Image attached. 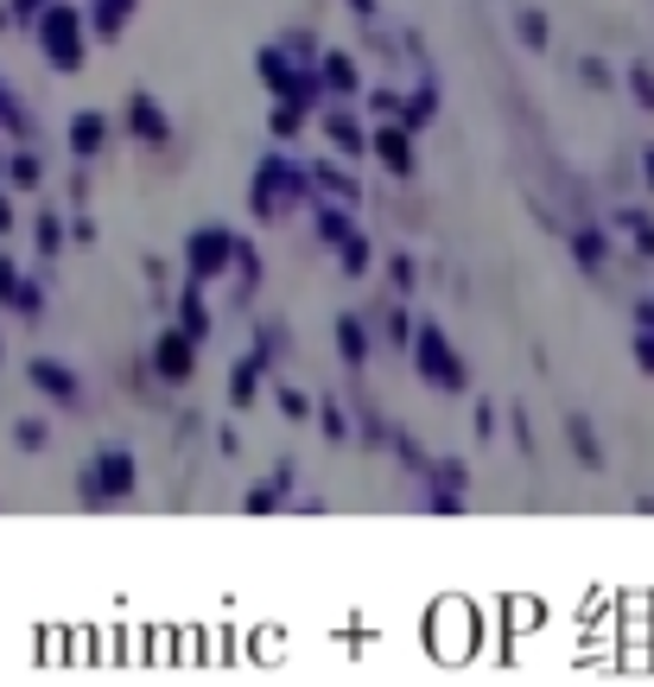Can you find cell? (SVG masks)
Wrapping results in <instances>:
<instances>
[{
  "mask_svg": "<svg viewBox=\"0 0 654 687\" xmlns=\"http://www.w3.org/2000/svg\"><path fill=\"white\" fill-rule=\"evenodd\" d=\"M32 382H39L57 407H83V376H76L71 363H57V356H39V363H32Z\"/></svg>",
  "mask_w": 654,
  "mask_h": 687,
  "instance_id": "obj_9",
  "label": "cell"
},
{
  "mask_svg": "<svg viewBox=\"0 0 654 687\" xmlns=\"http://www.w3.org/2000/svg\"><path fill=\"white\" fill-rule=\"evenodd\" d=\"M388 274H394V287H413L420 268H413V254H394V261H388Z\"/></svg>",
  "mask_w": 654,
  "mask_h": 687,
  "instance_id": "obj_38",
  "label": "cell"
},
{
  "mask_svg": "<svg viewBox=\"0 0 654 687\" xmlns=\"http://www.w3.org/2000/svg\"><path fill=\"white\" fill-rule=\"evenodd\" d=\"M134 483H140V465H134V452L108 446V452L89 458V471L76 478V490H83V503H122V497H134Z\"/></svg>",
  "mask_w": 654,
  "mask_h": 687,
  "instance_id": "obj_4",
  "label": "cell"
},
{
  "mask_svg": "<svg viewBox=\"0 0 654 687\" xmlns=\"http://www.w3.org/2000/svg\"><path fill=\"white\" fill-rule=\"evenodd\" d=\"M515 32H521V45L528 51H547V39H553V25H547L540 7H521V13H515Z\"/></svg>",
  "mask_w": 654,
  "mask_h": 687,
  "instance_id": "obj_26",
  "label": "cell"
},
{
  "mask_svg": "<svg viewBox=\"0 0 654 687\" xmlns=\"http://www.w3.org/2000/svg\"><path fill=\"white\" fill-rule=\"evenodd\" d=\"M229 268H242V280H235V300H249L254 287H261V254H254L249 236H235V254H229Z\"/></svg>",
  "mask_w": 654,
  "mask_h": 687,
  "instance_id": "obj_23",
  "label": "cell"
},
{
  "mask_svg": "<svg viewBox=\"0 0 654 687\" xmlns=\"http://www.w3.org/2000/svg\"><path fill=\"white\" fill-rule=\"evenodd\" d=\"M413 363H420V376L432 382V388H445V395H464L471 388V369H464V356H457V344L439 331V319H426V325H413Z\"/></svg>",
  "mask_w": 654,
  "mask_h": 687,
  "instance_id": "obj_2",
  "label": "cell"
},
{
  "mask_svg": "<svg viewBox=\"0 0 654 687\" xmlns=\"http://www.w3.org/2000/svg\"><path fill=\"white\" fill-rule=\"evenodd\" d=\"M32 7H51V0H20V13H25V20H32Z\"/></svg>",
  "mask_w": 654,
  "mask_h": 687,
  "instance_id": "obj_47",
  "label": "cell"
},
{
  "mask_svg": "<svg viewBox=\"0 0 654 687\" xmlns=\"http://www.w3.org/2000/svg\"><path fill=\"white\" fill-rule=\"evenodd\" d=\"M13 439H20V446H45V420H20Z\"/></svg>",
  "mask_w": 654,
  "mask_h": 687,
  "instance_id": "obj_40",
  "label": "cell"
},
{
  "mask_svg": "<svg viewBox=\"0 0 654 687\" xmlns=\"http://www.w3.org/2000/svg\"><path fill=\"white\" fill-rule=\"evenodd\" d=\"M350 13L356 20H376V0H350Z\"/></svg>",
  "mask_w": 654,
  "mask_h": 687,
  "instance_id": "obj_45",
  "label": "cell"
},
{
  "mask_svg": "<svg viewBox=\"0 0 654 687\" xmlns=\"http://www.w3.org/2000/svg\"><path fill=\"white\" fill-rule=\"evenodd\" d=\"M0 300H13L25 319H39V305H45V300H39V287H25V280H20L13 261H0Z\"/></svg>",
  "mask_w": 654,
  "mask_h": 687,
  "instance_id": "obj_21",
  "label": "cell"
},
{
  "mask_svg": "<svg viewBox=\"0 0 654 687\" xmlns=\"http://www.w3.org/2000/svg\"><path fill=\"white\" fill-rule=\"evenodd\" d=\"M7 223H13V217H7V204H0V229H7Z\"/></svg>",
  "mask_w": 654,
  "mask_h": 687,
  "instance_id": "obj_48",
  "label": "cell"
},
{
  "mask_svg": "<svg viewBox=\"0 0 654 687\" xmlns=\"http://www.w3.org/2000/svg\"><path fill=\"white\" fill-rule=\"evenodd\" d=\"M191 369H198V344L184 337V331H159V344H152V376L159 382H191Z\"/></svg>",
  "mask_w": 654,
  "mask_h": 687,
  "instance_id": "obj_7",
  "label": "cell"
},
{
  "mask_svg": "<svg viewBox=\"0 0 654 687\" xmlns=\"http://www.w3.org/2000/svg\"><path fill=\"white\" fill-rule=\"evenodd\" d=\"M635 331H654V300L635 305Z\"/></svg>",
  "mask_w": 654,
  "mask_h": 687,
  "instance_id": "obj_44",
  "label": "cell"
},
{
  "mask_svg": "<svg viewBox=\"0 0 654 687\" xmlns=\"http://www.w3.org/2000/svg\"><path fill=\"white\" fill-rule=\"evenodd\" d=\"M471 420H477V439H496V427H503V420H496V407H489V402H477V414H471Z\"/></svg>",
  "mask_w": 654,
  "mask_h": 687,
  "instance_id": "obj_39",
  "label": "cell"
},
{
  "mask_svg": "<svg viewBox=\"0 0 654 687\" xmlns=\"http://www.w3.org/2000/svg\"><path fill=\"white\" fill-rule=\"evenodd\" d=\"M102 140H108V115L83 108V115L71 122V153H76V159H96V153H102Z\"/></svg>",
  "mask_w": 654,
  "mask_h": 687,
  "instance_id": "obj_16",
  "label": "cell"
},
{
  "mask_svg": "<svg viewBox=\"0 0 654 687\" xmlns=\"http://www.w3.org/2000/svg\"><path fill=\"white\" fill-rule=\"evenodd\" d=\"M122 122H127V134H134V140H147V147H166V140H172V115H166L159 96H147V90H134V96H127Z\"/></svg>",
  "mask_w": 654,
  "mask_h": 687,
  "instance_id": "obj_6",
  "label": "cell"
},
{
  "mask_svg": "<svg viewBox=\"0 0 654 687\" xmlns=\"http://www.w3.org/2000/svg\"><path fill=\"white\" fill-rule=\"evenodd\" d=\"M426 509H432V516H464V497H457V490H432Z\"/></svg>",
  "mask_w": 654,
  "mask_h": 687,
  "instance_id": "obj_35",
  "label": "cell"
},
{
  "mask_svg": "<svg viewBox=\"0 0 654 687\" xmlns=\"http://www.w3.org/2000/svg\"><path fill=\"white\" fill-rule=\"evenodd\" d=\"M312 198V178H305L299 159H279V153H267V159H254V185H249V210L261 217V223H279L293 204Z\"/></svg>",
  "mask_w": 654,
  "mask_h": 687,
  "instance_id": "obj_1",
  "label": "cell"
},
{
  "mask_svg": "<svg viewBox=\"0 0 654 687\" xmlns=\"http://www.w3.org/2000/svg\"><path fill=\"white\" fill-rule=\"evenodd\" d=\"M318 83H325L330 96H362V71H356L350 51H325L318 58Z\"/></svg>",
  "mask_w": 654,
  "mask_h": 687,
  "instance_id": "obj_11",
  "label": "cell"
},
{
  "mask_svg": "<svg viewBox=\"0 0 654 687\" xmlns=\"http://www.w3.org/2000/svg\"><path fill=\"white\" fill-rule=\"evenodd\" d=\"M566 446L579 452V465L604 471V446H598V433H591V420H584V414H566Z\"/></svg>",
  "mask_w": 654,
  "mask_h": 687,
  "instance_id": "obj_19",
  "label": "cell"
},
{
  "mask_svg": "<svg viewBox=\"0 0 654 687\" xmlns=\"http://www.w3.org/2000/svg\"><path fill=\"white\" fill-rule=\"evenodd\" d=\"M57 242H64V229H57V223H51V217H45V223H39V249H57Z\"/></svg>",
  "mask_w": 654,
  "mask_h": 687,
  "instance_id": "obj_42",
  "label": "cell"
},
{
  "mask_svg": "<svg viewBox=\"0 0 654 687\" xmlns=\"http://www.w3.org/2000/svg\"><path fill=\"white\" fill-rule=\"evenodd\" d=\"M178 331L191 337V344H203L210 337V305H203V293L184 280V293H178Z\"/></svg>",
  "mask_w": 654,
  "mask_h": 687,
  "instance_id": "obj_17",
  "label": "cell"
},
{
  "mask_svg": "<svg viewBox=\"0 0 654 687\" xmlns=\"http://www.w3.org/2000/svg\"><path fill=\"white\" fill-rule=\"evenodd\" d=\"M362 102H369L376 122H394V115H401V90H362Z\"/></svg>",
  "mask_w": 654,
  "mask_h": 687,
  "instance_id": "obj_29",
  "label": "cell"
},
{
  "mask_svg": "<svg viewBox=\"0 0 654 687\" xmlns=\"http://www.w3.org/2000/svg\"><path fill=\"white\" fill-rule=\"evenodd\" d=\"M623 83H630V96L642 102V108H654V71H648V64H630V71H623Z\"/></svg>",
  "mask_w": 654,
  "mask_h": 687,
  "instance_id": "obj_32",
  "label": "cell"
},
{
  "mask_svg": "<svg viewBox=\"0 0 654 687\" xmlns=\"http://www.w3.org/2000/svg\"><path fill=\"white\" fill-rule=\"evenodd\" d=\"M279 414H286V420H312V395H299V388H279Z\"/></svg>",
  "mask_w": 654,
  "mask_h": 687,
  "instance_id": "obj_34",
  "label": "cell"
},
{
  "mask_svg": "<svg viewBox=\"0 0 654 687\" xmlns=\"http://www.w3.org/2000/svg\"><path fill=\"white\" fill-rule=\"evenodd\" d=\"M572 254H579V268H584V274H604V268H610V242H604V229H572Z\"/></svg>",
  "mask_w": 654,
  "mask_h": 687,
  "instance_id": "obj_20",
  "label": "cell"
},
{
  "mask_svg": "<svg viewBox=\"0 0 654 687\" xmlns=\"http://www.w3.org/2000/svg\"><path fill=\"white\" fill-rule=\"evenodd\" d=\"M305 178H312V191H325V198H337V204H356V178L337 173L330 159H312V166H305Z\"/></svg>",
  "mask_w": 654,
  "mask_h": 687,
  "instance_id": "obj_18",
  "label": "cell"
},
{
  "mask_svg": "<svg viewBox=\"0 0 654 687\" xmlns=\"http://www.w3.org/2000/svg\"><path fill=\"white\" fill-rule=\"evenodd\" d=\"M305 102H293V96H274V115H267V127H274V140H299V127H305Z\"/></svg>",
  "mask_w": 654,
  "mask_h": 687,
  "instance_id": "obj_22",
  "label": "cell"
},
{
  "mask_svg": "<svg viewBox=\"0 0 654 687\" xmlns=\"http://www.w3.org/2000/svg\"><path fill=\"white\" fill-rule=\"evenodd\" d=\"M7 178H13V185H39V159H32V153H20V159L7 166Z\"/></svg>",
  "mask_w": 654,
  "mask_h": 687,
  "instance_id": "obj_36",
  "label": "cell"
},
{
  "mask_svg": "<svg viewBox=\"0 0 654 687\" xmlns=\"http://www.w3.org/2000/svg\"><path fill=\"white\" fill-rule=\"evenodd\" d=\"M388 337H394V344H407V337H413V319H407V312H388Z\"/></svg>",
  "mask_w": 654,
  "mask_h": 687,
  "instance_id": "obj_41",
  "label": "cell"
},
{
  "mask_svg": "<svg viewBox=\"0 0 654 687\" xmlns=\"http://www.w3.org/2000/svg\"><path fill=\"white\" fill-rule=\"evenodd\" d=\"M616 229H630V236H635V249L654 254V223L642 217V210H616Z\"/></svg>",
  "mask_w": 654,
  "mask_h": 687,
  "instance_id": "obj_28",
  "label": "cell"
},
{
  "mask_svg": "<svg viewBox=\"0 0 654 687\" xmlns=\"http://www.w3.org/2000/svg\"><path fill=\"white\" fill-rule=\"evenodd\" d=\"M426 471L439 478V490H457V497L471 490V465H464V458H439V465H426Z\"/></svg>",
  "mask_w": 654,
  "mask_h": 687,
  "instance_id": "obj_27",
  "label": "cell"
},
{
  "mask_svg": "<svg viewBox=\"0 0 654 687\" xmlns=\"http://www.w3.org/2000/svg\"><path fill=\"white\" fill-rule=\"evenodd\" d=\"M369 153H376L394 178H413V134H407L401 122H381L376 134H369Z\"/></svg>",
  "mask_w": 654,
  "mask_h": 687,
  "instance_id": "obj_8",
  "label": "cell"
},
{
  "mask_svg": "<svg viewBox=\"0 0 654 687\" xmlns=\"http://www.w3.org/2000/svg\"><path fill=\"white\" fill-rule=\"evenodd\" d=\"M261 376H267V356L249 351L242 363H235V369H229V402H235V407H249L254 395H261Z\"/></svg>",
  "mask_w": 654,
  "mask_h": 687,
  "instance_id": "obj_15",
  "label": "cell"
},
{
  "mask_svg": "<svg viewBox=\"0 0 654 687\" xmlns=\"http://www.w3.org/2000/svg\"><path fill=\"white\" fill-rule=\"evenodd\" d=\"M312 414H318V427H325V439H350V414H344V407H337V402L312 407Z\"/></svg>",
  "mask_w": 654,
  "mask_h": 687,
  "instance_id": "obj_31",
  "label": "cell"
},
{
  "mask_svg": "<svg viewBox=\"0 0 654 687\" xmlns=\"http://www.w3.org/2000/svg\"><path fill=\"white\" fill-rule=\"evenodd\" d=\"M635 369L654 376V331H635Z\"/></svg>",
  "mask_w": 654,
  "mask_h": 687,
  "instance_id": "obj_37",
  "label": "cell"
},
{
  "mask_svg": "<svg viewBox=\"0 0 654 687\" xmlns=\"http://www.w3.org/2000/svg\"><path fill=\"white\" fill-rule=\"evenodd\" d=\"M229 254H235V229L223 223H203L184 236V280L191 287H210L217 274H229Z\"/></svg>",
  "mask_w": 654,
  "mask_h": 687,
  "instance_id": "obj_5",
  "label": "cell"
},
{
  "mask_svg": "<svg viewBox=\"0 0 654 687\" xmlns=\"http://www.w3.org/2000/svg\"><path fill=\"white\" fill-rule=\"evenodd\" d=\"M286 344H293V331H286V325H274V319H261V344H254V351H261L267 363H274V356L286 351Z\"/></svg>",
  "mask_w": 654,
  "mask_h": 687,
  "instance_id": "obj_30",
  "label": "cell"
},
{
  "mask_svg": "<svg viewBox=\"0 0 654 687\" xmlns=\"http://www.w3.org/2000/svg\"><path fill=\"white\" fill-rule=\"evenodd\" d=\"M318 127H325V140H330L337 153H350V159H362V153H369V134H362V122H356V115H344V108H330Z\"/></svg>",
  "mask_w": 654,
  "mask_h": 687,
  "instance_id": "obj_13",
  "label": "cell"
},
{
  "mask_svg": "<svg viewBox=\"0 0 654 687\" xmlns=\"http://www.w3.org/2000/svg\"><path fill=\"white\" fill-rule=\"evenodd\" d=\"M350 229H356V223H350V204H337V198L318 204V242H330V249H337Z\"/></svg>",
  "mask_w": 654,
  "mask_h": 687,
  "instance_id": "obj_24",
  "label": "cell"
},
{
  "mask_svg": "<svg viewBox=\"0 0 654 687\" xmlns=\"http://www.w3.org/2000/svg\"><path fill=\"white\" fill-rule=\"evenodd\" d=\"M330 337H337V351H344V363H350V369H362V363H369V331H362V319H356V312H337V319H330Z\"/></svg>",
  "mask_w": 654,
  "mask_h": 687,
  "instance_id": "obj_14",
  "label": "cell"
},
{
  "mask_svg": "<svg viewBox=\"0 0 654 687\" xmlns=\"http://www.w3.org/2000/svg\"><path fill=\"white\" fill-rule=\"evenodd\" d=\"M134 13H140V0H89V13H83V20H89V32H96V39H108V45H115L127 25H134Z\"/></svg>",
  "mask_w": 654,
  "mask_h": 687,
  "instance_id": "obj_10",
  "label": "cell"
},
{
  "mask_svg": "<svg viewBox=\"0 0 654 687\" xmlns=\"http://www.w3.org/2000/svg\"><path fill=\"white\" fill-rule=\"evenodd\" d=\"M242 509H249V516H274L279 490H274V483H261V490H249V497H242Z\"/></svg>",
  "mask_w": 654,
  "mask_h": 687,
  "instance_id": "obj_33",
  "label": "cell"
},
{
  "mask_svg": "<svg viewBox=\"0 0 654 687\" xmlns=\"http://www.w3.org/2000/svg\"><path fill=\"white\" fill-rule=\"evenodd\" d=\"M584 83H591V90H604V83H610V71L598 64V58H584Z\"/></svg>",
  "mask_w": 654,
  "mask_h": 687,
  "instance_id": "obj_43",
  "label": "cell"
},
{
  "mask_svg": "<svg viewBox=\"0 0 654 687\" xmlns=\"http://www.w3.org/2000/svg\"><path fill=\"white\" fill-rule=\"evenodd\" d=\"M39 45L57 71H83V58H89V20H83V7H64V0H51L45 13H39Z\"/></svg>",
  "mask_w": 654,
  "mask_h": 687,
  "instance_id": "obj_3",
  "label": "cell"
},
{
  "mask_svg": "<svg viewBox=\"0 0 654 687\" xmlns=\"http://www.w3.org/2000/svg\"><path fill=\"white\" fill-rule=\"evenodd\" d=\"M337 261H344V274H350V280H362V274H369V261H376L369 236H356V229H350V236L337 242Z\"/></svg>",
  "mask_w": 654,
  "mask_h": 687,
  "instance_id": "obj_25",
  "label": "cell"
},
{
  "mask_svg": "<svg viewBox=\"0 0 654 687\" xmlns=\"http://www.w3.org/2000/svg\"><path fill=\"white\" fill-rule=\"evenodd\" d=\"M394 122L407 127V134H426L432 122H439V83H420L413 96H401V115Z\"/></svg>",
  "mask_w": 654,
  "mask_h": 687,
  "instance_id": "obj_12",
  "label": "cell"
},
{
  "mask_svg": "<svg viewBox=\"0 0 654 687\" xmlns=\"http://www.w3.org/2000/svg\"><path fill=\"white\" fill-rule=\"evenodd\" d=\"M642 178H648V191H654V147L642 153Z\"/></svg>",
  "mask_w": 654,
  "mask_h": 687,
  "instance_id": "obj_46",
  "label": "cell"
}]
</instances>
